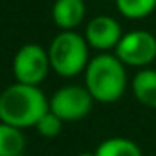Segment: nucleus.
<instances>
[{
  "instance_id": "2eb2a0df",
  "label": "nucleus",
  "mask_w": 156,
  "mask_h": 156,
  "mask_svg": "<svg viewBox=\"0 0 156 156\" xmlns=\"http://www.w3.org/2000/svg\"><path fill=\"white\" fill-rule=\"evenodd\" d=\"M17 156H28V154H26V152H22V154H17Z\"/></svg>"
},
{
  "instance_id": "1a4fd4ad",
  "label": "nucleus",
  "mask_w": 156,
  "mask_h": 156,
  "mask_svg": "<svg viewBox=\"0 0 156 156\" xmlns=\"http://www.w3.org/2000/svg\"><path fill=\"white\" fill-rule=\"evenodd\" d=\"M130 92L140 105L156 110V68L136 70L130 79Z\"/></svg>"
},
{
  "instance_id": "4468645a",
  "label": "nucleus",
  "mask_w": 156,
  "mask_h": 156,
  "mask_svg": "<svg viewBox=\"0 0 156 156\" xmlns=\"http://www.w3.org/2000/svg\"><path fill=\"white\" fill-rule=\"evenodd\" d=\"M77 156H96V152H94V151H92V152H90V151H85V152H79Z\"/></svg>"
},
{
  "instance_id": "0eeeda50",
  "label": "nucleus",
  "mask_w": 156,
  "mask_h": 156,
  "mask_svg": "<svg viewBox=\"0 0 156 156\" xmlns=\"http://www.w3.org/2000/svg\"><path fill=\"white\" fill-rule=\"evenodd\" d=\"M123 28L118 19L110 15H98L90 19L85 26V39L90 46V50H96L98 53L114 51L123 37Z\"/></svg>"
},
{
  "instance_id": "9b49d317",
  "label": "nucleus",
  "mask_w": 156,
  "mask_h": 156,
  "mask_svg": "<svg viewBox=\"0 0 156 156\" xmlns=\"http://www.w3.org/2000/svg\"><path fill=\"white\" fill-rule=\"evenodd\" d=\"M26 149V136L22 129L0 121V156H17Z\"/></svg>"
},
{
  "instance_id": "423d86ee",
  "label": "nucleus",
  "mask_w": 156,
  "mask_h": 156,
  "mask_svg": "<svg viewBox=\"0 0 156 156\" xmlns=\"http://www.w3.org/2000/svg\"><path fill=\"white\" fill-rule=\"evenodd\" d=\"M94 103L85 85H64L51 94L50 110L62 121H79L92 112Z\"/></svg>"
},
{
  "instance_id": "f8f14e48",
  "label": "nucleus",
  "mask_w": 156,
  "mask_h": 156,
  "mask_svg": "<svg viewBox=\"0 0 156 156\" xmlns=\"http://www.w3.org/2000/svg\"><path fill=\"white\" fill-rule=\"evenodd\" d=\"M116 9L129 20H143L156 11V0H114Z\"/></svg>"
},
{
  "instance_id": "f257e3e1",
  "label": "nucleus",
  "mask_w": 156,
  "mask_h": 156,
  "mask_svg": "<svg viewBox=\"0 0 156 156\" xmlns=\"http://www.w3.org/2000/svg\"><path fill=\"white\" fill-rule=\"evenodd\" d=\"M85 87L96 103H118L130 87L127 66L114 51L96 53L85 70Z\"/></svg>"
},
{
  "instance_id": "39448f33",
  "label": "nucleus",
  "mask_w": 156,
  "mask_h": 156,
  "mask_svg": "<svg viewBox=\"0 0 156 156\" xmlns=\"http://www.w3.org/2000/svg\"><path fill=\"white\" fill-rule=\"evenodd\" d=\"M51 70L48 50L41 44L28 42L20 46L13 57V75L17 83L39 87Z\"/></svg>"
},
{
  "instance_id": "f03ea898",
  "label": "nucleus",
  "mask_w": 156,
  "mask_h": 156,
  "mask_svg": "<svg viewBox=\"0 0 156 156\" xmlns=\"http://www.w3.org/2000/svg\"><path fill=\"white\" fill-rule=\"evenodd\" d=\"M50 110V98L41 87L13 83L0 92V121L28 129L35 127L37 121Z\"/></svg>"
},
{
  "instance_id": "9d476101",
  "label": "nucleus",
  "mask_w": 156,
  "mask_h": 156,
  "mask_svg": "<svg viewBox=\"0 0 156 156\" xmlns=\"http://www.w3.org/2000/svg\"><path fill=\"white\" fill-rule=\"evenodd\" d=\"M96 156H143L141 147L125 136H112L96 147Z\"/></svg>"
},
{
  "instance_id": "20e7f679",
  "label": "nucleus",
  "mask_w": 156,
  "mask_h": 156,
  "mask_svg": "<svg viewBox=\"0 0 156 156\" xmlns=\"http://www.w3.org/2000/svg\"><path fill=\"white\" fill-rule=\"evenodd\" d=\"M114 53L127 68H149L156 61V35L147 30L125 31Z\"/></svg>"
},
{
  "instance_id": "6e6552de",
  "label": "nucleus",
  "mask_w": 156,
  "mask_h": 156,
  "mask_svg": "<svg viewBox=\"0 0 156 156\" xmlns=\"http://www.w3.org/2000/svg\"><path fill=\"white\" fill-rule=\"evenodd\" d=\"M87 17L85 0H55L51 19L61 31H75Z\"/></svg>"
},
{
  "instance_id": "7ed1b4c3",
  "label": "nucleus",
  "mask_w": 156,
  "mask_h": 156,
  "mask_svg": "<svg viewBox=\"0 0 156 156\" xmlns=\"http://www.w3.org/2000/svg\"><path fill=\"white\" fill-rule=\"evenodd\" d=\"M48 57L51 70L66 79L85 73L92 59L85 35L77 31H59L48 46Z\"/></svg>"
},
{
  "instance_id": "ddd939ff",
  "label": "nucleus",
  "mask_w": 156,
  "mask_h": 156,
  "mask_svg": "<svg viewBox=\"0 0 156 156\" xmlns=\"http://www.w3.org/2000/svg\"><path fill=\"white\" fill-rule=\"evenodd\" d=\"M62 123H64V121H62L59 116H55L51 110H48V112L37 121L35 130H37L42 138H55V136L61 134V130H62Z\"/></svg>"
}]
</instances>
